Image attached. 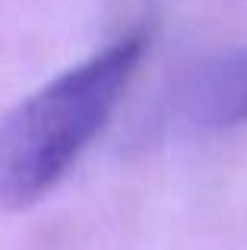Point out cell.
<instances>
[{
    "mask_svg": "<svg viewBox=\"0 0 247 250\" xmlns=\"http://www.w3.org/2000/svg\"><path fill=\"white\" fill-rule=\"evenodd\" d=\"M146 44L130 32L0 117V212L32 206L61 184L121 104Z\"/></svg>",
    "mask_w": 247,
    "mask_h": 250,
    "instance_id": "obj_1",
    "label": "cell"
},
{
    "mask_svg": "<svg viewBox=\"0 0 247 250\" xmlns=\"http://www.w3.org/2000/svg\"><path fill=\"white\" fill-rule=\"evenodd\" d=\"M181 114L203 133L247 124V48H225L200 61L181 85Z\"/></svg>",
    "mask_w": 247,
    "mask_h": 250,
    "instance_id": "obj_2",
    "label": "cell"
}]
</instances>
